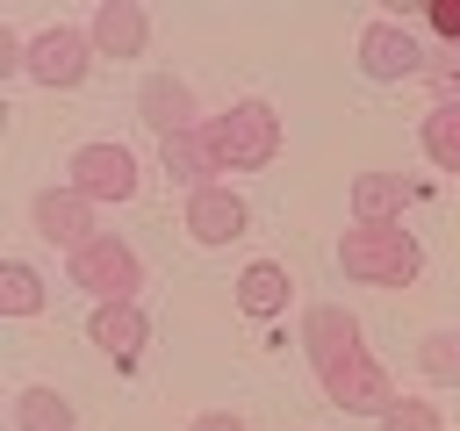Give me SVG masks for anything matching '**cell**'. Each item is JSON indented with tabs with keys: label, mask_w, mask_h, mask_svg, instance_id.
Segmentation results:
<instances>
[{
	"label": "cell",
	"mask_w": 460,
	"mask_h": 431,
	"mask_svg": "<svg viewBox=\"0 0 460 431\" xmlns=\"http://www.w3.org/2000/svg\"><path fill=\"white\" fill-rule=\"evenodd\" d=\"M29 230H36L43 244H58L65 259H72V251H86V244L101 237V230H93V201H86V194H72L65 180H58V187H43V194L29 201Z\"/></svg>",
	"instance_id": "8"
},
{
	"label": "cell",
	"mask_w": 460,
	"mask_h": 431,
	"mask_svg": "<svg viewBox=\"0 0 460 431\" xmlns=\"http://www.w3.org/2000/svg\"><path fill=\"white\" fill-rule=\"evenodd\" d=\"M402 22H410V29H424V36H438V50H460V0H431V7H410Z\"/></svg>",
	"instance_id": "21"
},
{
	"label": "cell",
	"mask_w": 460,
	"mask_h": 431,
	"mask_svg": "<svg viewBox=\"0 0 460 431\" xmlns=\"http://www.w3.org/2000/svg\"><path fill=\"white\" fill-rule=\"evenodd\" d=\"M338 273L359 287H410L424 273V244L402 223H352L338 237Z\"/></svg>",
	"instance_id": "1"
},
{
	"label": "cell",
	"mask_w": 460,
	"mask_h": 431,
	"mask_svg": "<svg viewBox=\"0 0 460 431\" xmlns=\"http://www.w3.org/2000/svg\"><path fill=\"white\" fill-rule=\"evenodd\" d=\"M208 151H216V172H266L280 158V115L273 101H230L223 115L201 122Z\"/></svg>",
	"instance_id": "2"
},
{
	"label": "cell",
	"mask_w": 460,
	"mask_h": 431,
	"mask_svg": "<svg viewBox=\"0 0 460 431\" xmlns=\"http://www.w3.org/2000/svg\"><path fill=\"white\" fill-rule=\"evenodd\" d=\"M381 431H446V417H438V402H424V395H402V402L381 417Z\"/></svg>",
	"instance_id": "23"
},
{
	"label": "cell",
	"mask_w": 460,
	"mask_h": 431,
	"mask_svg": "<svg viewBox=\"0 0 460 431\" xmlns=\"http://www.w3.org/2000/svg\"><path fill=\"white\" fill-rule=\"evenodd\" d=\"M65 280H72L79 295H93V309H108V302H137V295H144V259H137L129 237L101 230L86 251L65 259Z\"/></svg>",
	"instance_id": "4"
},
{
	"label": "cell",
	"mask_w": 460,
	"mask_h": 431,
	"mask_svg": "<svg viewBox=\"0 0 460 431\" xmlns=\"http://www.w3.org/2000/svg\"><path fill=\"white\" fill-rule=\"evenodd\" d=\"M180 223H187V237H194V244H208V251H216V244H237V237L252 230V208H244V194L223 180V187L187 194V216H180Z\"/></svg>",
	"instance_id": "9"
},
{
	"label": "cell",
	"mask_w": 460,
	"mask_h": 431,
	"mask_svg": "<svg viewBox=\"0 0 460 431\" xmlns=\"http://www.w3.org/2000/svg\"><path fill=\"white\" fill-rule=\"evenodd\" d=\"M417 374L431 388H460V330H424L417 338Z\"/></svg>",
	"instance_id": "20"
},
{
	"label": "cell",
	"mask_w": 460,
	"mask_h": 431,
	"mask_svg": "<svg viewBox=\"0 0 460 431\" xmlns=\"http://www.w3.org/2000/svg\"><path fill=\"white\" fill-rule=\"evenodd\" d=\"M424 86H431V108H460V50H431Z\"/></svg>",
	"instance_id": "22"
},
{
	"label": "cell",
	"mask_w": 460,
	"mask_h": 431,
	"mask_svg": "<svg viewBox=\"0 0 460 431\" xmlns=\"http://www.w3.org/2000/svg\"><path fill=\"white\" fill-rule=\"evenodd\" d=\"M86 36H93V57H144L151 50V14L137 7V0H101L93 14H86Z\"/></svg>",
	"instance_id": "11"
},
{
	"label": "cell",
	"mask_w": 460,
	"mask_h": 431,
	"mask_svg": "<svg viewBox=\"0 0 460 431\" xmlns=\"http://www.w3.org/2000/svg\"><path fill=\"white\" fill-rule=\"evenodd\" d=\"M43 302H50L43 273L29 259H0V316H43Z\"/></svg>",
	"instance_id": "18"
},
{
	"label": "cell",
	"mask_w": 460,
	"mask_h": 431,
	"mask_svg": "<svg viewBox=\"0 0 460 431\" xmlns=\"http://www.w3.org/2000/svg\"><path fill=\"white\" fill-rule=\"evenodd\" d=\"M7 431H79V402L50 381H29L14 402H7Z\"/></svg>",
	"instance_id": "15"
},
{
	"label": "cell",
	"mask_w": 460,
	"mask_h": 431,
	"mask_svg": "<svg viewBox=\"0 0 460 431\" xmlns=\"http://www.w3.org/2000/svg\"><path fill=\"white\" fill-rule=\"evenodd\" d=\"M352 345H359V316H352V309H338V302L302 309V359H309V366H323V359H338V352H352Z\"/></svg>",
	"instance_id": "16"
},
{
	"label": "cell",
	"mask_w": 460,
	"mask_h": 431,
	"mask_svg": "<svg viewBox=\"0 0 460 431\" xmlns=\"http://www.w3.org/2000/svg\"><path fill=\"white\" fill-rule=\"evenodd\" d=\"M316 388H323V402H338L345 417H388L402 395H395V381H388V366L367 352V345H352V352H338V359H323L316 366Z\"/></svg>",
	"instance_id": "5"
},
{
	"label": "cell",
	"mask_w": 460,
	"mask_h": 431,
	"mask_svg": "<svg viewBox=\"0 0 460 431\" xmlns=\"http://www.w3.org/2000/svg\"><path fill=\"white\" fill-rule=\"evenodd\" d=\"M417 144H424V158H431L438 172H460V108H424Z\"/></svg>",
	"instance_id": "19"
},
{
	"label": "cell",
	"mask_w": 460,
	"mask_h": 431,
	"mask_svg": "<svg viewBox=\"0 0 460 431\" xmlns=\"http://www.w3.org/2000/svg\"><path fill=\"white\" fill-rule=\"evenodd\" d=\"M65 187L72 194H86L93 208H122V201H137L144 194V165H137V151L129 144H115V136H93V144H72L65 151Z\"/></svg>",
	"instance_id": "3"
},
{
	"label": "cell",
	"mask_w": 460,
	"mask_h": 431,
	"mask_svg": "<svg viewBox=\"0 0 460 431\" xmlns=\"http://www.w3.org/2000/svg\"><path fill=\"white\" fill-rule=\"evenodd\" d=\"M352 57H359V72H367L374 86H402V79H424L431 43H424V36H417L402 14H374V22H359Z\"/></svg>",
	"instance_id": "6"
},
{
	"label": "cell",
	"mask_w": 460,
	"mask_h": 431,
	"mask_svg": "<svg viewBox=\"0 0 460 431\" xmlns=\"http://www.w3.org/2000/svg\"><path fill=\"white\" fill-rule=\"evenodd\" d=\"M158 172H165L180 194L223 187V180H216V151H208V136H201V129H187V136H158Z\"/></svg>",
	"instance_id": "14"
},
{
	"label": "cell",
	"mask_w": 460,
	"mask_h": 431,
	"mask_svg": "<svg viewBox=\"0 0 460 431\" xmlns=\"http://www.w3.org/2000/svg\"><path fill=\"white\" fill-rule=\"evenodd\" d=\"M86 72H93V36H86V29L50 22V29L29 36V79H36V86L72 93V86H86Z\"/></svg>",
	"instance_id": "7"
},
{
	"label": "cell",
	"mask_w": 460,
	"mask_h": 431,
	"mask_svg": "<svg viewBox=\"0 0 460 431\" xmlns=\"http://www.w3.org/2000/svg\"><path fill=\"white\" fill-rule=\"evenodd\" d=\"M86 338H93L115 366H129V359L151 345V316H144L137 302H108V309H93V316H86Z\"/></svg>",
	"instance_id": "13"
},
{
	"label": "cell",
	"mask_w": 460,
	"mask_h": 431,
	"mask_svg": "<svg viewBox=\"0 0 460 431\" xmlns=\"http://www.w3.org/2000/svg\"><path fill=\"white\" fill-rule=\"evenodd\" d=\"M187 431H252V424H244L237 409H201V417H194Z\"/></svg>",
	"instance_id": "24"
},
{
	"label": "cell",
	"mask_w": 460,
	"mask_h": 431,
	"mask_svg": "<svg viewBox=\"0 0 460 431\" xmlns=\"http://www.w3.org/2000/svg\"><path fill=\"white\" fill-rule=\"evenodd\" d=\"M288 302H295V273H288L280 259H252V266L237 273V309H244L252 323L288 316Z\"/></svg>",
	"instance_id": "12"
},
{
	"label": "cell",
	"mask_w": 460,
	"mask_h": 431,
	"mask_svg": "<svg viewBox=\"0 0 460 431\" xmlns=\"http://www.w3.org/2000/svg\"><path fill=\"white\" fill-rule=\"evenodd\" d=\"M137 115L158 129V136H187V129H201L208 115H201V101H194V86L180 79V72H151L144 86H137Z\"/></svg>",
	"instance_id": "10"
},
{
	"label": "cell",
	"mask_w": 460,
	"mask_h": 431,
	"mask_svg": "<svg viewBox=\"0 0 460 431\" xmlns=\"http://www.w3.org/2000/svg\"><path fill=\"white\" fill-rule=\"evenodd\" d=\"M410 180L402 172H352V223H402Z\"/></svg>",
	"instance_id": "17"
}]
</instances>
